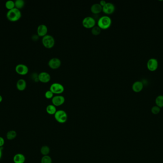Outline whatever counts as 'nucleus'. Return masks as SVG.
Returning <instances> with one entry per match:
<instances>
[{
    "label": "nucleus",
    "mask_w": 163,
    "mask_h": 163,
    "mask_svg": "<svg viewBox=\"0 0 163 163\" xmlns=\"http://www.w3.org/2000/svg\"><path fill=\"white\" fill-rule=\"evenodd\" d=\"M2 101H3V97L0 95V102H1Z\"/></svg>",
    "instance_id": "31"
},
{
    "label": "nucleus",
    "mask_w": 163,
    "mask_h": 163,
    "mask_svg": "<svg viewBox=\"0 0 163 163\" xmlns=\"http://www.w3.org/2000/svg\"><path fill=\"white\" fill-rule=\"evenodd\" d=\"M95 19L92 17H86L82 21L83 26L86 28H92L95 26Z\"/></svg>",
    "instance_id": "6"
},
{
    "label": "nucleus",
    "mask_w": 163,
    "mask_h": 163,
    "mask_svg": "<svg viewBox=\"0 0 163 163\" xmlns=\"http://www.w3.org/2000/svg\"><path fill=\"white\" fill-rule=\"evenodd\" d=\"M4 139L2 137L0 136V147H3V146L4 144Z\"/></svg>",
    "instance_id": "28"
},
{
    "label": "nucleus",
    "mask_w": 163,
    "mask_h": 163,
    "mask_svg": "<svg viewBox=\"0 0 163 163\" xmlns=\"http://www.w3.org/2000/svg\"><path fill=\"white\" fill-rule=\"evenodd\" d=\"M46 111L49 115H54L56 112H57L56 107L54 105L49 104L46 108Z\"/></svg>",
    "instance_id": "18"
},
{
    "label": "nucleus",
    "mask_w": 163,
    "mask_h": 163,
    "mask_svg": "<svg viewBox=\"0 0 163 163\" xmlns=\"http://www.w3.org/2000/svg\"><path fill=\"white\" fill-rule=\"evenodd\" d=\"M13 161L14 163H24L25 161V157L22 154H17L14 156Z\"/></svg>",
    "instance_id": "16"
},
{
    "label": "nucleus",
    "mask_w": 163,
    "mask_h": 163,
    "mask_svg": "<svg viewBox=\"0 0 163 163\" xmlns=\"http://www.w3.org/2000/svg\"><path fill=\"white\" fill-rule=\"evenodd\" d=\"M41 163H52V158L49 155L43 156L41 159Z\"/></svg>",
    "instance_id": "25"
},
{
    "label": "nucleus",
    "mask_w": 163,
    "mask_h": 163,
    "mask_svg": "<svg viewBox=\"0 0 163 163\" xmlns=\"http://www.w3.org/2000/svg\"><path fill=\"white\" fill-rule=\"evenodd\" d=\"M48 65L52 69H57L61 65V61L57 57H53L48 61Z\"/></svg>",
    "instance_id": "9"
},
{
    "label": "nucleus",
    "mask_w": 163,
    "mask_h": 163,
    "mask_svg": "<svg viewBox=\"0 0 163 163\" xmlns=\"http://www.w3.org/2000/svg\"><path fill=\"white\" fill-rule=\"evenodd\" d=\"M15 8L20 10L25 6V1L23 0H16L15 1Z\"/></svg>",
    "instance_id": "23"
},
{
    "label": "nucleus",
    "mask_w": 163,
    "mask_h": 163,
    "mask_svg": "<svg viewBox=\"0 0 163 163\" xmlns=\"http://www.w3.org/2000/svg\"><path fill=\"white\" fill-rule=\"evenodd\" d=\"M40 152L43 156L48 155L50 152V149L48 146H44L41 147Z\"/></svg>",
    "instance_id": "20"
},
{
    "label": "nucleus",
    "mask_w": 163,
    "mask_h": 163,
    "mask_svg": "<svg viewBox=\"0 0 163 163\" xmlns=\"http://www.w3.org/2000/svg\"><path fill=\"white\" fill-rule=\"evenodd\" d=\"M91 32L92 35H97L100 34L101 32V29L98 26H95L92 28Z\"/></svg>",
    "instance_id": "24"
},
{
    "label": "nucleus",
    "mask_w": 163,
    "mask_h": 163,
    "mask_svg": "<svg viewBox=\"0 0 163 163\" xmlns=\"http://www.w3.org/2000/svg\"><path fill=\"white\" fill-rule=\"evenodd\" d=\"M116 9V7L113 3H106L105 6H103V12L108 15L113 14Z\"/></svg>",
    "instance_id": "11"
},
{
    "label": "nucleus",
    "mask_w": 163,
    "mask_h": 163,
    "mask_svg": "<svg viewBox=\"0 0 163 163\" xmlns=\"http://www.w3.org/2000/svg\"><path fill=\"white\" fill-rule=\"evenodd\" d=\"M155 103L156 106H158L159 107H163V95H158L156 97V99H155Z\"/></svg>",
    "instance_id": "19"
},
{
    "label": "nucleus",
    "mask_w": 163,
    "mask_h": 163,
    "mask_svg": "<svg viewBox=\"0 0 163 163\" xmlns=\"http://www.w3.org/2000/svg\"><path fill=\"white\" fill-rule=\"evenodd\" d=\"M5 6L6 8L9 10L15 8V2L12 0H8L5 3Z\"/></svg>",
    "instance_id": "22"
},
{
    "label": "nucleus",
    "mask_w": 163,
    "mask_h": 163,
    "mask_svg": "<svg viewBox=\"0 0 163 163\" xmlns=\"http://www.w3.org/2000/svg\"><path fill=\"white\" fill-rule=\"evenodd\" d=\"M147 68L151 71H155L158 69V62L155 58H151L147 61Z\"/></svg>",
    "instance_id": "7"
},
{
    "label": "nucleus",
    "mask_w": 163,
    "mask_h": 163,
    "mask_svg": "<svg viewBox=\"0 0 163 163\" xmlns=\"http://www.w3.org/2000/svg\"><path fill=\"white\" fill-rule=\"evenodd\" d=\"M52 102L54 106H60L65 102V98L62 95H56L52 99Z\"/></svg>",
    "instance_id": "8"
},
{
    "label": "nucleus",
    "mask_w": 163,
    "mask_h": 163,
    "mask_svg": "<svg viewBox=\"0 0 163 163\" xmlns=\"http://www.w3.org/2000/svg\"><path fill=\"white\" fill-rule=\"evenodd\" d=\"M107 2H106L105 1V0H101L100 1V4L102 6H105V4H106V3Z\"/></svg>",
    "instance_id": "29"
},
{
    "label": "nucleus",
    "mask_w": 163,
    "mask_h": 163,
    "mask_svg": "<svg viewBox=\"0 0 163 163\" xmlns=\"http://www.w3.org/2000/svg\"><path fill=\"white\" fill-rule=\"evenodd\" d=\"M50 90L54 94H60L64 92V88L61 83L55 82L51 84L50 87Z\"/></svg>",
    "instance_id": "5"
},
{
    "label": "nucleus",
    "mask_w": 163,
    "mask_h": 163,
    "mask_svg": "<svg viewBox=\"0 0 163 163\" xmlns=\"http://www.w3.org/2000/svg\"><path fill=\"white\" fill-rule=\"evenodd\" d=\"M15 69L16 72L20 75H26L29 71L28 67L26 65L23 64H18L15 67Z\"/></svg>",
    "instance_id": "10"
},
{
    "label": "nucleus",
    "mask_w": 163,
    "mask_h": 163,
    "mask_svg": "<svg viewBox=\"0 0 163 163\" xmlns=\"http://www.w3.org/2000/svg\"><path fill=\"white\" fill-rule=\"evenodd\" d=\"M26 85H27V84H26V81L24 79H19L17 82V88L21 91L25 90L26 88Z\"/></svg>",
    "instance_id": "17"
},
{
    "label": "nucleus",
    "mask_w": 163,
    "mask_h": 163,
    "mask_svg": "<svg viewBox=\"0 0 163 163\" xmlns=\"http://www.w3.org/2000/svg\"><path fill=\"white\" fill-rule=\"evenodd\" d=\"M51 79V75L49 73L45 71L41 72L38 74V79L40 82L46 83L49 82Z\"/></svg>",
    "instance_id": "12"
},
{
    "label": "nucleus",
    "mask_w": 163,
    "mask_h": 163,
    "mask_svg": "<svg viewBox=\"0 0 163 163\" xmlns=\"http://www.w3.org/2000/svg\"><path fill=\"white\" fill-rule=\"evenodd\" d=\"M21 16L22 13L21 12L20 10L16 8L10 10L7 12L6 14L7 19L12 22L18 21L21 17Z\"/></svg>",
    "instance_id": "1"
},
{
    "label": "nucleus",
    "mask_w": 163,
    "mask_h": 163,
    "mask_svg": "<svg viewBox=\"0 0 163 163\" xmlns=\"http://www.w3.org/2000/svg\"><path fill=\"white\" fill-rule=\"evenodd\" d=\"M112 19L107 15H103L99 18L97 21V26L103 29H106L111 26Z\"/></svg>",
    "instance_id": "2"
},
{
    "label": "nucleus",
    "mask_w": 163,
    "mask_h": 163,
    "mask_svg": "<svg viewBox=\"0 0 163 163\" xmlns=\"http://www.w3.org/2000/svg\"><path fill=\"white\" fill-rule=\"evenodd\" d=\"M53 94H54V93L51 90H49L45 92V97L48 99H52L53 98V97L54 96Z\"/></svg>",
    "instance_id": "27"
},
{
    "label": "nucleus",
    "mask_w": 163,
    "mask_h": 163,
    "mask_svg": "<svg viewBox=\"0 0 163 163\" xmlns=\"http://www.w3.org/2000/svg\"><path fill=\"white\" fill-rule=\"evenodd\" d=\"M48 32V27L44 24H41L38 26L37 28V34L40 37H44L47 35Z\"/></svg>",
    "instance_id": "14"
},
{
    "label": "nucleus",
    "mask_w": 163,
    "mask_h": 163,
    "mask_svg": "<svg viewBox=\"0 0 163 163\" xmlns=\"http://www.w3.org/2000/svg\"><path fill=\"white\" fill-rule=\"evenodd\" d=\"M17 136L16 132L15 131L11 130L9 131L6 135V138L9 140H14Z\"/></svg>",
    "instance_id": "21"
},
{
    "label": "nucleus",
    "mask_w": 163,
    "mask_h": 163,
    "mask_svg": "<svg viewBox=\"0 0 163 163\" xmlns=\"http://www.w3.org/2000/svg\"><path fill=\"white\" fill-rule=\"evenodd\" d=\"M42 43L45 48H51L54 46L55 44V39L52 35H46L42 37Z\"/></svg>",
    "instance_id": "4"
},
{
    "label": "nucleus",
    "mask_w": 163,
    "mask_h": 163,
    "mask_svg": "<svg viewBox=\"0 0 163 163\" xmlns=\"http://www.w3.org/2000/svg\"><path fill=\"white\" fill-rule=\"evenodd\" d=\"M54 117L56 121L60 124H64L66 122L68 119L67 113L62 110L57 111L54 115Z\"/></svg>",
    "instance_id": "3"
},
{
    "label": "nucleus",
    "mask_w": 163,
    "mask_h": 163,
    "mask_svg": "<svg viewBox=\"0 0 163 163\" xmlns=\"http://www.w3.org/2000/svg\"><path fill=\"white\" fill-rule=\"evenodd\" d=\"M2 156V147H0V159H1Z\"/></svg>",
    "instance_id": "30"
},
{
    "label": "nucleus",
    "mask_w": 163,
    "mask_h": 163,
    "mask_svg": "<svg viewBox=\"0 0 163 163\" xmlns=\"http://www.w3.org/2000/svg\"><path fill=\"white\" fill-rule=\"evenodd\" d=\"M103 10V6L99 3H95L91 6V11L94 14H99Z\"/></svg>",
    "instance_id": "15"
},
{
    "label": "nucleus",
    "mask_w": 163,
    "mask_h": 163,
    "mask_svg": "<svg viewBox=\"0 0 163 163\" xmlns=\"http://www.w3.org/2000/svg\"><path fill=\"white\" fill-rule=\"evenodd\" d=\"M144 88V84L141 81H136L132 85V90L135 93H140Z\"/></svg>",
    "instance_id": "13"
},
{
    "label": "nucleus",
    "mask_w": 163,
    "mask_h": 163,
    "mask_svg": "<svg viewBox=\"0 0 163 163\" xmlns=\"http://www.w3.org/2000/svg\"><path fill=\"white\" fill-rule=\"evenodd\" d=\"M151 113L152 114L154 115H157L159 114L161 111V108L159 107L158 106L155 105V106H153L151 109Z\"/></svg>",
    "instance_id": "26"
}]
</instances>
